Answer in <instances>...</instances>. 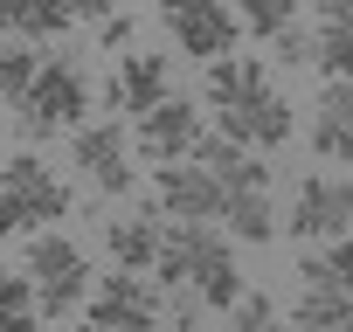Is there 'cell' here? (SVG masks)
Here are the masks:
<instances>
[{
  "mask_svg": "<svg viewBox=\"0 0 353 332\" xmlns=\"http://www.w3.org/2000/svg\"><path fill=\"white\" fill-rule=\"evenodd\" d=\"M83 118H90V70L70 49H49L35 90L14 104V132H21V145H42L56 132H77Z\"/></svg>",
  "mask_w": 353,
  "mask_h": 332,
  "instance_id": "1",
  "label": "cell"
},
{
  "mask_svg": "<svg viewBox=\"0 0 353 332\" xmlns=\"http://www.w3.org/2000/svg\"><path fill=\"white\" fill-rule=\"evenodd\" d=\"M70 166H77V180H83V194H97V201H118V194H132L139 187V145H132V125L125 118H83L77 132H70Z\"/></svg>",
  "mask_w": 353,
  "mask_h": 332,
  "instance_id": "2",
  "label": "cell"
},
{
  "mask_svg": "<svg viewBox=\"0 0 353 332\" xmlns=\"http://www.w3.org/2000/svg\"><path fill=\"white\" fill-rule=\"evenodd\" d=\"M28 249H21V270H28V284H35V311L42 318H77V304L90 298V256L70 242V236H56V229H42V236H21Z\"/></svg>",
  "mask_w": 353,
  "mask_h": 332,
  "instance_id": "3",
  "label": "cell"
},
{
  "mask_svg": "<svg viewBox=\"0 0 353 332\" xmlns=\"http://www.w3.org/2000/svg\"><path fill=\"white\" fill-rule=\"evenodd\" d=\"M346 229H353V180L346 174H305L298 194H291V208H284V236L305 242V249H319V242H332Z\"/></svg>",
  "mask_w": 353,
  "mask_h": 332,
  "instance_id": "4",
  "label": "cell"
},
{
  "mask_svg": "<svg viewBox=\"0 0 353 332\" xmlns=\"http://www.w3.org/2000/svg\"><path fill=\"white\" fill-rule=\"evenodd\" d=\"M159 21L181 42V56H194V63L236 56V42H243V14L229 0H159Z\"/></svg>",
  "mask_w": 353,
  "mask_h": 332,
  "instance_id": "5",
  "label": "cell"
},
{
  "mask_svg": "<svg viewBox=\"0 0 353 332\" xmlns=\"http://www.w3.org/2000/svg\"><path fill=\"white\" fill-rule=\"evenodd\" d=\"M222 201H229V187L208 174L201 159H166V166H152V208H159L166 222H222Z\"/></svg>",
  "mask_w": 353,
  "mask_h": 332,
  "instance_id": "6",
  "label": "cell"
},
{
  "mask_svg": "<svg viewBox=\"0 0 353 332\" xmlns=\"http://www.w3.org/2000/svg\"><path fill=\"white\" fill-rule=\"evenodd\" d=\"M166 97H173V70H166V56H152V49H125L118 70L97 83V111H111V118H145V111L166 104Z\"/></svg>",
  "mask_w": 353,
  "mask_h": 332,
  "instance_id": "7",
  "label": "cell"
},
{
  "mask_svg": "<svg viewBox=\"0 0 353 332\" xmlns=\"http://www.w3.org/2000/svg\"><path fill=\"white\" fill-rule=\"evenodd\" d=\"M166 318V298L159 284H145V270H111L90 284V325L104 332H152Z\"/></svg>",
  "mask_w": 353,
  "mask_h": 332,
  "instance_id": "8",
  "label": "cell"
},
{
  "mask_svg": "<svg viewBox=\"0 0 353 332\" xmlns=\"http://www.w3.org/2000/svg\"><path fill=\"white\" fill-rule=\"evenodd\" d=\"M215 132H229V138L250 145V152H277V145H291L298 111H291V97H277V90L263 83V90H250V97H236V104H215Z\"/></svg>",
  "mask_w": 353,
  "mask_h": 332,
  "instance_id": "9",
  "label": "cell"
},
{
  "mask_svg": "<svg viewBox=\"0 0 353 332\" xmlns=\"http://www.w3.org/2000/svg\"><path fill=\"white\" fill-rule=\"evenodd\" d=\"M194 138H201V104H194V97H181V90H173L166 104H152L145 118H132V145H139V159H145V166L188 159V152H194Z\"/></svg>",
  "mask_w": 353,
  "mask_h": 332,
  "instance_id": "10",
  "label": "cell"
},
{
  "mask_svg": "<svg viewBox=\"0 0 353 332\" xmlns=\"http://www.w3.org/2000/svg\"><path fill=\"white\" fill-rule=\"evenodd\" d=\"M0 187H8V194L35 215V229H42V222H63V215L77 208V194L56 180V166L42 159V145H21L8 166H0Z\"/></svg>",
  "mask_w": 353,
  "mask_h": 332,
  "instance_id": "11",
  "label": "cell"
},
{
  "mask_svg": "<svg viewBox=\"0 0 353 332\" xmlns=\"http://www.w3.org/2000/svg\"><path fill=\"white\" fill-rule=\"evenodd\" d=\"M312 152L319 159H353V83H339V76H325V90H319V104H312Z\"/></svg>",
  "mask_w": 353,
  "mask_h": 332,
  "instance_id": "12",
  "label": "cell"
},
{
  "mask_svg": "<svg viewBox=\"0 0 353 332\" xmlns=\"http://www.w3.org/2000/svg\"><path fill=\"white\" fill-rule=\"evenodd\" d=\"M194 291H201V304L208 311H236V298H243V270H236V249H229V236L222 229H208L201 236V263H194V277H188Z\"/></svg>",
  "mask_w": 353,
  "mask_h": 332,
  "instance_id": "13",
  "label": "cell"
},
{
  "mask_svg": "<svg viewBox=\"0 0 353 332\" xmlns=\"http://www.w3.org/2000/svg\"><path fill=\"white\" fill-rule=\"evenodd\" d=\"M159 242H166L159 208H152V215H145V208H132V215H118V222L104 229V249H111V263H118V270H152V263H159Z\"/></svg>",
  "mask_w": 353,
  "mask_h": 332,
  "instance_id": "14",
  "label": "cell"
},
{
  "mask_svg": "<svg viewBox=\"0 0 353 332\" xmlns=\"http://www.w3.org/2000/svg\"><path fill=\"white\" fill-rule=\"evenodd\" d=\"M77 21V0H0V28L14 42H56Z\"/></svg>",
  "mask_w": 353,
  "mask_h": 332,
  "instance_id": "15",
  "label": "cell"
},
{
  "mask_svg": "<svg viewBox=\"0 0 353 332\" xmlns=\"http://www.w3.org/2000/svg\"><path fill=\"white\" fill-rule=\"evenodd\" d=\"M270 76H263V56H215V63H201V97H208V111L215 104H236V97H250V90H263Z\"/></svg>",
  "mask_w": 353,
  "mask_h": 332,
  "instance_id": "16",
  "label": "cell"
},
{
  "mask_svg": "<svg viewBox=\"0 0 353 332\" xmlns=\"http://www.w3.org/2000/svg\"><path fill=\"white\" fill-rule=\"evenodd\" d=\"M222 222H229V236H236V242H256V249L284 229V215L270 208V194H263V187H236V194L222 201Z\"/></svg>",
  "mask_w": 353,
  "mask_h": 332,
  "instance_id": "17",
  "label": "cell"
},
{
  "mask_svg": "<svg viewBox=\"0 0 353 332\" xmlns=\"http://www.w3.org/2000/svg\"><path fill=\"white\" fill-rule=\"evenodd\" d=\"M291 325H312V332H353V291H325V284H298V304H291Z\"/></svg>",
  "mask_w": 353,
  "mask_h": 332,
  "instance_id": "18",
  "label": "cell"
},
{
  "mask_svg": "<svg viewBox=\"0 0 353 332\" xmlns=\"http://www.w3.org/2000/svg\"><path fill=\"white\" fill-rule=\"evenodd\" d=\"M298 284H325V291H353V236H332L319 249H305Z\"/></svg>",
  "mask_w": 353,
  "mask_h": 332,
  "instance_id": "19",
  "label": "cell"
},
{
  "mask_svg": "<svg viewBox=\"0 0 353 332\" xmlns=\"http://www.w3.org/2000/svg\"><path fill=\"white\" fill-rule=\"evenodd\" d=\"M35 76H42L35 42H8V49H0V97H8V104H21L35 90Z\"/></svg>",
  "mask_w": 353,
  "mask_h": 332,
  "instance_id": "20",
  "label": "cell"
},
{
  "mask_svg": "<svg viewBox=\"0 0 353 332\" xmlns=\"http://www.w3.org/2000/svg\"><path fill=\"white\" fill-rule=\"evenodd\" d=\"M312 70L353 83V21H319V56H312Z\"/></svg>",
  "mask_w": 353,
  "mask_h": 332,
  "instance_id": "21",
  "label": "cell"
},
{
  "mask_svg": "<svg viewBox=\"0 0 353 332\" xmlns=\"http://www.w3.org/2000/svg\"><path fill=\"white\" fill-rule=\"evenodd\" d=\"M229 332H284L277 298H270V291H243V298H236V311H229Z\"/></svg>",
  "mask_w": 353,
  "mask_h": 332,
  "instance_id": "22",
  "label": "cell"
},
{
  "mask_svg": "<svg viewBox=\"0 0 353 332\" xmlns=\"http://www.w3.org/2000/svg\"><path fill=\"white\" fill-rule=\"evenodd\" d=\"M236 14H243V28H250L256 42H270L277 28H291V21H298V0H243Z\"/></svg>",
  "mask_w": 353,
  "mask_h": 332,
  "instance_id": "23",
  "label": "cell"
},
{
  "mask_svg": "<svg viewBox=\"0 0 353 332\" xmlns=\"http://www.w3.org/2000/svg\"><path fill=\"white\" fill-rule=\"evenodd\" d=\"M270 49H277V63H291V70H312V56H319V28L291 21V28H277V35H270Z\"/></svg>",
  "mask_w": 353,
  "mask_h": 332,
  "instance_id": "24",
  "label": "cell"
},
{
  "mask_svg": "<svg viewBox=\"0 0 353 332\" xmlns=\"http://www.w3.org/2000/svg\"><path fill=\"white\" fill-rule=\"evenodd\" d=\"M201 311H208V304H201V291H194V284H173V291H166V325H173V332H194V325H201Z\"/></svg>",
  "mask_w": 353,
  "mask_h": 332,
  "instance_id": "25",
  "label": "cell"
},
{
  "mask_svg": "<svg viewBox=\"0 0 353 332\" xmlns=\"http://www.w3.org/2000/svg\"><path fill=\"white\" fill-rule=\"evenodd\" d=\"M0 311H35V284H28V270H21V277L0 270Z\"/></svg>",
  "mask_w": 353,
  "mask_h": 332,
  "instance_id": "26",
  "label": "cell"
},
{
  "mask_svg": "<svg viewBox=\"0 0 353 332\" xmlns=\"http://www.w3.org/2000/svg\"><path fill=\"white\" fill-rule=\"evenodd\" d=\"M132 35H139V28H132V14H104V21H97V49H111V56H125V49H132Z\"/></svg>",
  "mask_w": 353,
  "mask_h": 332,
  "instance_id": "27",
  "label": "cell"
},
{
  "mask_svg": "<svg viewBox=\"0 0 353 332\" xmlns=\"http://www.w3.org/2000/svg\"><path fill=\"white\" fill-rule=\"evenodd\" d=\"M0 236H35V215H28L8 187H0Z\"/></svg>",
  "mask_w": 353,
  "mask_h": 332,
  "instance_id": "28",
  "label": "cell"
},
{
  "mask_svg": "<svg viewBox=\"0 0 353 332\" xmlns=\"http://www.w3.org/2000/svg\"><path fill=\"white\" fill-rule=\"evenodd\" d=\"M0 332H42V311H0Z\"/></svg>",
  "mask_w": 353,
  "mask_h": 332,
  "instance_id": "29",
  "label": "cell"
},
{
  "mask_svg": "<svg viewBox=\"0 0 353 332\" xmlns=\"http://www.w3.org/2000/svg\"><path fill=\"white\" fill-rule=\"evenodd\" d=\"M104 14H118V0H77V21H104Z\"/></svg>",
  "mask_w": 353,
  "mask_h": 332,
  "instance_id": "30",
  "label": "cell"
},
{
  "mask_svg": "<svg viewBox=\"0 0 353 332\" xmlns=\"http://www.w3.org/2000/svg\"><path fill=\"white\" fill-rule=\"evenodd\" d=\"M77 332H104V325H90V318H83V325H77Z\"/></svg>",
  "mask_w": 353,
  "mask_h": 332,
  "instance_id": "31",
  "label": "cell"
},
{
  "mask_svg": "<svg viewBox=\"0 0 353 332\" xmlns=\"http://www.w3.org/2000/svg\"><path fill=\"white\" fill-rule=\"evenodd\" d=\"M152 332H173V325H166V318H159V325H152Z\"/></svg>",
  "mask_w": 353,
  "mask_h": 332,
  "instance_id": "32",
  "label": "cell"
},
{
  "mask_svg": "<svg viewBox=\"0 0 353 332\" xmlns=\"http://www.w3.org/2000/svg\"><path fill=\"white\" fill-rule=\"evenodd\" d=\"M291 332H312V325H291Z\"/></svg>",
  "mask_w": 353,
  "mask_h": 332,
  "instance_id": "33",
  "label": "cell"
},
{
  "mask_svg": "<svg viewBox=\"0 0 353 332\" xmlns=\"http://www.w3.org/2000/svg\"><path fill=\"white\" fill-rule=\"evenodd\" d=\"M312 8H319V0H312Z\"/></svg>",
  "mask_w": 353,
  "mask_h": 332,
  "instance_id": "34",
  "label": "cell"
}]
</instances>
